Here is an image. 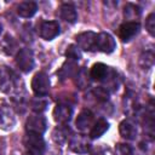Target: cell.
<instances>
[{
  "mask_svg": "<svg viewBox=\"0 0 155 155\" xmlns=\"http://www.w3.org/2000/svg\"><path fill=\"white\" fill-rule=\"evenodd\" d=\"M31 88L36 96H39V97L46 96L48 93V90H50L48 76L42 71L36 73L31 80Z\"/></svg>",
  "mask_w": 155,
  "mask_h": 155,
  "instance_id": "6da1fadb",
  "label": "cell"
},
{
  "mask_svg": "<svg viewBox=\"0 0 155 155\" xmlns=\"http://www.w3.org/2000/svg\"><path fill=\"white\" fill-rule=\"evenodd\" d=\"M24 144L28 148V151L33 153L34 155H39L42 153L45 143L44 139L41 137V134H36V133H29L25 136L24 138Z\"/></svg>",
  "mask_w": 155,
  "mask_h": 155,
  "instance_id": "7a4b0ae2",
  "label": "cell"
},
{
  "mask_svg": "<svg viewBox=\"0 0 155 155\" xmlns=\"http://www.w3.org/2000/svg\"><path fill=\"white\" fill-rule=\"evenodd\" d=\"M115 40L108 33H99L96 38V50H99L105 53H110L115 48Z\"/></svg>",
  "mask_w": 155,
  "mask_h": 155,
  "instance_id": "3957f363",
  "label": "cell"
},
{
  "mask_svg": "<svg viewBox=\"0 0 155 155\" xmlns=\"http://www.w3.org/2000/svg\"><path fill=\"white\" fill-rule=\"evenodd\" d=\"M139 23L134 21H128L119 27V38L122 41H130L138 31H139Z\"/></svg>",
  "mask_w": 155,
  "mask_h": 155,
  "instance_id": "277c9868",
  "label": "cell"
},
{
  "mask_svg": "<svg viewBox=\"0 0 155 155\" xmlns=\"http://www.w3.org/2000/svg\"><path fill=\"white\" fill-rule=\"evenodd\" d=\"M25 127H27V131L29 133L41 134L45 131V128H46L45 117L41 116V115H31V116L28 117Z\"/></svg>",
  "mask_w": 155,
  "mask_h": 155,
  "instance_id": "5b68a950",
  "label": "cell"
},
{
  "mask_svg": "<svg viewBox=\"0 0 155 155\" xmlns=\"http://www.w3.org/2000/svg\"><path fill=\"white\" fill-rule=\"evenodd\" d=\"M96 38L97 34H94L93 31H86L76 36V42L80 48L85 51H93L96 50Z\"/></svg>",
  "mask_w": 155,
  "mask_h": 155,
  "instance_id": "8992f818",
  "label": "cell"
},
{
  "mask_svg": "<svg viewBox=\"0 0 155 155\" xmlns=\"http://www.w3.org/2000/svg\"><path fill=\"white\" fill-rule=\"evenodd\" d=\"M16 63L19 67V69H22L23 71H29L31 70L33 65H34V58H33V53L31 51H29L28 48H23L18 52L17 58H16Z\"/></svg>",
  "mask_w": 155,
  "mask_h": 155,
  "instance_id": "52a82bcc",
  "label": "cell"
},
{
  "mask_svg": "<svg viewBox=\"0 0 155 155\" xmlns=\"http://www.w3.org/2000/svg\"><path fill=\"white\" fill-rule=\"evenodd\" d=\"M59 34V24L56 21L44 22L40 27V35L45 40H52Z\"/></svg>",
  "mask_w": 155,
  "mask_h": 155,
  "instance_id": "ba28073f",
  "label": "cell"
},
{
  "mask_svg": "<svg viewBox=\"0 0 155 155\" xmlns=\"http://www.w3.org/2000/svg\"><path fill=\"white\" fill-rule=\"evenodd\" d=\"M70 116H71V109L68 107V105H63V104H59L54 108L53 110V117L57 122L59 124H65L70 120Z\"/></svg>",
  "mask_w": 155,
  "mask_h": 155,
  "instance_id": "9c48e42d",
  "label": "cell"
},
{
  "mask_svg": "<svg viewBox=\"0 0 155 155\" xmlns=\"http://www.w3.org/2000/svg\"><path fill=\"white\" fill-rule=\"evenodd\" d=\"M36 10H38V5L34 1H23L17 6V13L24 18H29L34 16Z\"/></svg>",
  "mask_w": 155,
  "mask_h": 155,
  "instance_id": "30bf717a",
  "label": "cell"
},
{
  "mask_svg": "<svg viewBox=\"0 0 155 155\" xmlns=\"http://www.w3.org/2000/svg\"><path fill=\"white\" fill-rule=\"evenodd\" d=\"M61 18L64 19L65 22L74 23L78 19V13H76L75 7L73 5H69V4L62 5L61 6Z\"/></svg>",
  "mask_w": 155,
  "mask_h": 155,
  "instance_id": "8fae6325",
  "label": "cell"
},
{
  "mask_svg": "<svg viewBox=\"0 0 155 155\" xmlns=\"http://www.w3.org/2000/svg\"><path fill=\"white\" fill-rule=\"evenodd\" d=\"M120 133L122 137H125L127 139H133L134 136L137 134V128H136L134 124H132L128 120H125L120 124Z\"/></svg>",
  "mask_w": 155,
  "mask_h": 155,
  "instance_id": "7c38bea8",
  "label": "cell"
},
{
  "mask_svg": "<svg viewBox=\"0 0 155 155\" xmlns=\"http://www.w3.org/2000/svg\"><path fill=\"white\" fill-rule=\"evenodd\" d=\"M11 86V75L5 67L0 68V91L6 92Z\"/></svg>",
  "mask_w": 155,
  "mask_h": 155,
  "instance_id": "4fadbf2b",
  "label": "cell"
},
{
  "mask_svg": "<svg viewBox=\"0 0 155 155\" xmlns=\"http://www.w3.org/2000/svg\"><path fill=\"white\" fill-rule=\"evenodd\" d=\"M107 75V65L103 63H96L91 68V76L94 80H102Z\"/></svg>",
  "mask_w": 155,
  "mask_h": 155,
  "instance_id": "5bb4252c",
  "label": "cell"
},
{
  "mask_svg": "<svg viewBox=\"0 0 155 155\" xmlns=\"http://www.w3.org/2000/svg\"><path fill=\"white\" fill-rule=\"evenodd\" d=\"M107 130H108V122L104 121V120H99V121H97V124L92 127L90 136H91L92 138H98V137H101Z\"/></svg>",
  "mask_w": 155,
  "mask_h": 155,
  "instance_id": "9a60e30c",
  "label": "cell"
},
{
  "mask_svg": "<svg viewBox=\"0 0 155 155\" xmlns=\"http://www.w3.org/2000/svg\"><path fill=\"white\" fill-rule=\"evenodd\" d=\"M0 116H1V120H0V126L4 127L5 125L6 126H10L13 124V117H12V114L11 111L5 108L4 105H0Z\"/></svg>",
  "mask_w": 155,
  "mask_h": 155,
  "instance_id": "2e32d148",
  "label": "cell"
},
{
  "mask_svg": "<svg viewBox=\"0 0 155 155\" xmlns=\"http://www.w3.org/2000/svg\"><path fill=\"white\" fill-rule=\"evenodd\" d=\"M91 121H92V114H91L90 111H82V113L79 115L78 120H76V126H78L80 130H84L87 125L91 124Z\"/></svg>",
  "mask_w": 155,
  "mask_h": 155,
  "instance_id": "e0dca14e",
  "label": "cell"
},
{
  "mask_svg": "<svg viewBox=\"0 0 155 155\" xmlns=\"http://www.w3.org/2000/svg\"><path fill=\"white\" fill-rule=\"evenodd\" d=\"M88 144H87V142L85 140V138H82V137H75L73 140H71V143H70V148L74 150V151H76V153H81V150H80V148L81 147H85L86 149H88V147H87Z\"/></svg>",
  "mask_w": 155,
  "mask_h": 155,
  "instance_id": "ac0fdd59",
  "label": "cell"
},
{
  "mask_svg": "<svg viewBox=\"0 0 155 155\" xmlns=\"http://www.w3.org/2000/svg\"><path fill=\"white\" fill-rule=\"evenodd\" d=\"M145 29L149 31L150 35L155 34V15L150 13L145 19Z\"/></svg>",
  "mask_w": 155,
  "mask_h": 155,
  "instance_id": "d6986e66",
  "label": "cell"
},
{
  "mask_svg": "<svg viewBox=\"0 0 155 155\" xmlns=\"http://www.w3.org/2000/svg\"><path fill=\"white\" fill-rule=\"evenodd\" d=\"M128 16H130V19H133L134 16H139V8L132 4H128L125 7V17L128 18Z\"/></svg>",
  "mask_w": 155,
  "mask_h": 155,
  "instance_id": "ffe728a7",
  "label": "cell"
},
{
  "mask_svg": "<svg viewBox=\"0 0 155 155\" xmlns=\"http://www.w3.org/2000/svg\"><path fill=\"white\" fill-rule=\"evenodd\" d=\"M65 54H67L68 58H71V59H80V57H81V53L79 51V47H76L74 45H70L68 47Z\"/></svg>",
  "mask_w": 155,
  "mask_h": 155,
  "instance_id": "44dd1931",
  "label": "cell"
},
{
  "mask_svg": "<svg viewBox=\"0 0 155 155\" xmlns=\"http://www.w3.org/2000/svg\"><path fill=\"white\" fill-rule=\"evenodd\" d=\"M115 155H132V150L126 144H117L115 148Z\"/></svg>",
  "mask_w": 155,
  "mask_h": 155,
  "instance_id": "7402d4cb",
  "label": "cell"
},
{
  "mask_svg": "<svg viewBox=\"0 0 155 155\" xmlns=\"http://www.w3.org/2000/svg\"><path fill=\"white\" fill-rule=\"evenodd\" d=\"M24 155H34V154H33V153H30V151H27Z\"/></svg>",
  "mask_w": 155,
  "mask_h": 155,
  "instance_id": "603a6c76",
  "label": "cell"
},
{
  "mask_svg": "<svg viewBox=\"0 0 155 155\" xmlns=\"http://www.w3.org/2000/svg\"><path fill=\"white\" fill-rule=\"evenodd\" d=\"M0 29H1V28H0Z\"/></svg>",
  "mask_w": 155,
  "mask_h": 155,
  "instance_id": "cb8c5ba5",
  "label": "cell"
}]
</instances>
